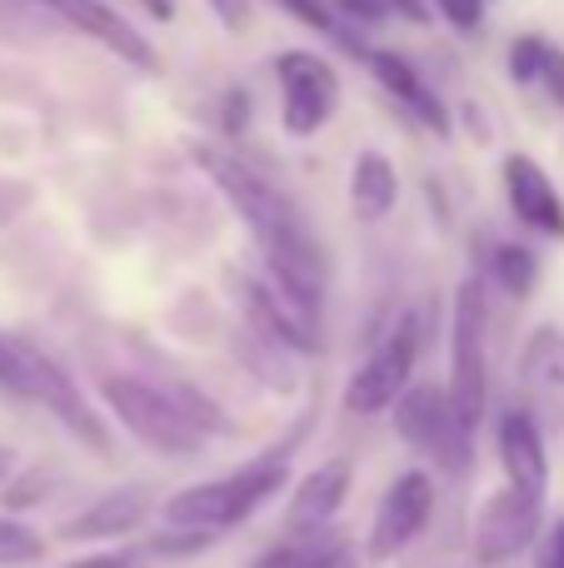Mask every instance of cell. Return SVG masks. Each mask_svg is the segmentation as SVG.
<instances>
[{"label": "cell", "mask_w": 564, "mask_h": 568, "mask_svg": "<svg viewBox=\"0 0 564 568\" xmlns=\"http://www.w3.org/2000/svg\"><path fill=\"white\" fill-rule=\"evenodd\" d=\"M200 170L215 180V190L225 195V205L235 210L240 220L250 225L255 235L260 255H265V280L285 294L290 304L315 320L320 310V275H325V260H320L315 240H310V225L275 185H270L260 170H250L235 150H220V145H195L190 150Z\"/></svg>", "instance_id": "6da1fadb"}, {"label": "cell", "mask_w": 564, "mask_h": 568, "mask_svg": "<svg viewBox=\"0 0 564 568\" xmlns=\"http://www.w3.org/2000/svg\"><path fill=\"white\" fill-rule=\"evenodd\" d=\"M280 484H285V454H270V459L245 464V469L225 474V479H205L170 494L160 504V519L185 534H220L230 524L250 519L270 494H280Z\"/></svg>", "instance_id": "7a4b0ae2"}, {"label": "cell", "mask_w": 564, "mask_h": 568, "mask_svg": "<svg viewBox=\"0 0 564 568\" xmlns=\"http://www.w3.org/2000/svg\"><path fill=\"white\" fill-rule=\"evenodd\" d=\"M100 399H105V409L155 454L185 459V454H195L200 444H205V429L180 409L175 389H155V384L135 379V374H105V379H100Z\"/></svg>", "instance_id": "3957f363"}, {"label": "cell", "mask_w": 564, "mask_h": 568, "mask_svg": "<svg viewBox=\"0 0 564 568\" xmlns=\"http://www.w3.org/2000/svg\"><path fill=\"white\" fill-rule=\"evenodd\" d=\"M450 399H455L465 429L475 434L485 419L490 369H485V290L480 280H465L455 290V324H450Z\"/></svg>", "instance_id": "277c9868"}, {"label": "cell", "mask_w": 564, "mask_h": 568, "mask_svg": "<svg viewBox=\"0 0 564 568\" xmlns=\"http://www.w3.org/2000/svg\"><path fill=\"white\" fill-rule=\"evenodd\" d=\"M395 434L410 449L430 454L445 474L470 469V439H475V434L465 429L450 389H440V384H410L405 399L395 404Z\"/></svg>", "instance_id": "5b68a950"}, {"label": "cell", "mask_w": 564, "mask_h": 568, "mask_svg": "<svg viewBox=\"0 0 564 568\" xmlns=\"http://www.w3.org/2000/svg\"><path fill=\"white\" fill-rule=\"evenodd\" d=\"M275 80H280V125H285V135L310 140L335 120L340 75L325 55H315V50H280Z\"/></svg>", "instance_id": "8992f818"}, {"label": "cell", "mask_w": 564, "mask_h": 568, "mask_svg": "<svg viewBox=\"0 0 564 568\" xmlns=\"http://www.w3.org/2000/svg\"><path fill=\"white\" fill-rule=\"evenodd\" d=\"M415 359H420V324L415 314L395 320V329L370 349V359L350 374L345 384V409L350 414H385L405 399L410 389V374H415Z\"/></svg>", "instance_id": "52a82bcc"}, {"label": "cell", "mask_w": 564, "mask_h": 568, "mask_svg": "<svg viewBox=\"0 0 564 568\" xmlns=\"http://www.w3.org/2000/svg\"><path fill=\"white\" fill-rule=\"evenodd\" d=\"M540 524H545V499L535 494H520V489H495L475 514V534H470V554H475L480 568H495L510 564L535 544Z\"/></svg>", "instance_id": "ba28073f"}, {"label": "cell", "mask_w": 564, "mask_h": 568, "mask_svg": "<svg viewBox=\"0 0 564 568\" xmlns=\"http://www.w3.org/2000/svg\"><path fill=\"white\" fill-rule=\"evenodd\" d=\"M430 514H435V479L425 469H405L395 484L385 489L375 509V524H370V564H390L395 554H405L410 544L425 534Z\"/></svg>", "instance_id": "9c48e42d"}, {"label": "cell", "mask_w": 564, "mask_h": 568, "mask_svg": "<svg viewBox=\"0 0 564 568\" xmlns=\"http://www.w3.org/2000/svg\"><path fill=\"white\" fill-rule=\"evenodd\" d=\"M16 354H20V369H26V384H30V399H40V404H50V409L60 414V424H66L75 439H85L95 454H110V434H105V424L90 414V404L80 399V389L66 379V369H60L56 359H46V354H36V349H20L16 344Z\"/></svg>", "instance_id": "30bf717a"}, {"label": "cell", "mask_w": 564, "mask_h": 568, "mask_svg": "<svg viewBox=\"0 0 564 568\" xmlns=\"http://www.w3.org/2000/svg\"><path fill=\"white\" fill-rule=\"evenodd\" d=\"M150 514H155V494H150V484H125V489H110L105 499H95L90 509H80L75 519L60 524V539H70V544L120 539V534H135Z\"/></svg>", "instance_id": "8fae6325"}, {"label": "cell", "mask_w": 564, "mask_h": 568, "mask_svg": "<svg viewBox=\"0 0 564 568\" xmlns=\"http://www.w3.org/2000/svg\"><path fill=\"white\" fill-rule=\"evenodd\" d=\"M505 195L520 225L540 230L550 240H564V200H560L555 180L540 170V160H530V155L505 160Z\"/></svg>", "instance_id": "7c38bea8"}, {"label": "cell", "mask_w": 564, "mask_h": 568, "mask_svg": "<svg viewBox=\"0 0 564 568\" xmlns=\"http://www.w3.org/2000/svg\"><path fill=\"white\" fill-rule=\"evenodd\" d=\"M245 304H250V324L260 329V339L270 349H290V354H315V320H310L300 304H290L285 294L270 280H250L245 284Z\"/></svg>", "instance_id": "4fadbf2b"}, {"label": "cell", "mask_w": 564, "mask_h": 568, "mask_svg": "<svg viewBox=\"0 0 564 568\" xmlns=\"http://www.w3.org/2000/svg\"><path fill=\"white\" fill-rule=\"evenodd\" d=\"M345 494H350V464L345 459H330V464H320V469H310L305 479L295 484V494H290L285 529L295 534V539H315V534L340 514Z\"/></svg>", "instance_id": "5bb4252c"}, {"label": "cell", "mask_w": 564, "mask_h": 568, "mask_svg": "<svg viewBox=\"0 0 564 568\" xmlns=\"http://www.w3.org/2000/svg\"><path fill=\"white\" fill-rule=\"evenodd\" d=\"M50 10H60V16L70 20V26L85 30L90 40H100V45H105L110 55H120L125 65H135V70H155V50H150V40L140 36V30L130 26L125 16H115V10H110L105 0H56Z\"/></svg>", "instance_id": "9a60e30c"}, {"label": "cell", "mask_w": 564, "mask_h": 568, "mask_svg": "<svg viewBox=\"0 0 564 568\" xmlns=\"http://www.w3.org/2000/svg\"><path fill=\"white\" fill-rule=\"evenodd\" d=\"M360 60L370 65V75L380 80V85L390 90V95L400 100V105H410L420 115V125L435 130V135H450V110L440 105V95H430L425 80H420V70L410 65L405 55H395V50H370V45H350Z\"/></svg>", "instance_id": "2e32d148"}, {"label": "cell", "mask_w": 564, "mask_h": 568, "mask_svg": "<svg viewBox=\"0 0 564 568\" xmlns=\"http://www.w3.org/2000/svg\"><path fill=\"white\" fill-rule=\"evenodd\" d=\"M500 464H505V484L520 494L545 499L550 489V459H545V439H540L535 419L520 409H510L500 419Z\"/></svg>", "instance_id": "e0dca14e"}, {"label": "cell", "mask_w": 564, "mask_h": 568, "mask_svg": "<svg viewBox=\"0 0 564 568\" xmlns=\"http://www.w3.org/2000/svg\"><path fill=\"white\" fill-rule=\"evenodd\" d=\"M400 205V175L380 150H360L355 165H350V210H355L365 225L385 220Z\"/></svg>", "instance_id": "ac0fdd59"}, {"label": "cell", "mask_w": 564, "mask_h": 568, "mask_svg": "<svg viewBox=\"0 0 564 568\" xmlns=\"http://www.w3.org/2000/svg\"><path fill=\"white\" fill-rule=\"evenodd\" d=\"M255 568H355V559H350L345 539H305V544H285V549L265 554Z\"/></svg>", "instance_id": "d6986e66"}, {"label": "cell", "mask_w": 564, "mask_h": 568, "mask_svg": "<svg viewBox=\"0 0 564 568\" xmlns=\"http://www.w3.org/2000/svg\"><path fill=\"white\" fill-rule=\"evenodd\" d=\"M525 379L540 389H564V334L560 329H535L525 349Z\"/></svg>", "instance_id": "ffe728a7"}, {"label": "cell", "mask_w": 564, "mask_h": 568, "mask_svg": "<svg viewBox=\"0 0 564 568\" xmlns=\"http://www.w3.org/2000/svg\"><path fill=\"white\" fill-rule=\"evenodd\" d=\"M490 275L500 280V290L505 294H515V300H525L530 290H535V280H540V265H535V255H530L525 245H500L495 250V260H490Z\"/></svg>", "instance_id": "44dd1931"}, {"label": "cell", "mask_w": 564, "mask_h": 568, "mask_svg": "<svg viewBox=\"0 0 564 568\" xmlns=\"http://www.w3.org/2000/svg\"><path fill=\"white\" fill-rule=\"evenodd\" d=\"M545 60H550V40L520 36L515 45H510V80H515V85H540V75H545Z\"/></svg>", "instance_id": "7402d4cb"}, {"label": "cell", "mask_w": 564, "mask_h": 568, "mask_svg": "<svg viewBox=\"0 0 564 568\" xmlns=\"http://www.w3.org/2000/svg\"><path fill=\"white\" fill-rule=\"evenodd\" d=\"M46 554V539L30 534L26 524L16 519H0V564H36Z\"/></svg>", "instance_id": "603a6c76"}, {"label": "cell", "mask_w": 564, "mask_h": 568, "mask_svg": "<svg viewBox=\"0 0 564 568\" xmlns=\"http://www.w3.org/2000/svg\"><path fill=\"white\" fill-rule=\"evenodd\" d=\"M275 6H285L290 16H300L305 26L325 30V36H340V20H335V10H330L325 0H275Z\"/></svg>", "instance_id": "cb8c5ba5"}, {"label": "cell", "mask_w": 564, "mask_h": 568, "mask_svg": "<svg viewBox=\"0 0 564 568\" xmlns=\"http://www.w3.org/2000/svg\"><path fill=\"white\" fill-rule=\"evenodd\" d=\"M435 10L450 20L455 30H475L485 16V0H435Z\"/></svg>", "instance_id": "d4e9b609"}, {"label": "cell", "mask_w": 564, "mask_h": 568, "mask_svg": "<svg viewBox=\"0 0 564 568\" xmlns=\"http://www.w3.org/2000/svg\"><path fill=\"white\" fill-rule=\"evenodd\" d=\"M0 384H6V389H16V394H30L26 369H20L16 344H6V339H0Z\"/></svg>", "instance_id": "484cf974"}, {"label": "cell", "mask_w": 564, "mask_h": 568, "mask_svg": "<svg viewBox=\"0 0 564 568\" xmlns=\"http://www.w3.org/2000/svg\"><path fill=\"white\" fill-rule=\"evenodd\" d=\"M540 85L550 90V100L564 105V50L550 45V60H545V75H540Z\"/></svg>", "instance_id": "4316f807"}, {"label": "cell", "mask_w": 564, "mask_h": 568, "mask_svg": "<svg viewBox=\"0 0 564 568\" xmlns=\"http://www.w3.org/2000/svg\"><path fill=\"white\" fill-rule=\"evenodd\" d=\"M210 10H215V16L225 20V26L235 30V36L250 26V16H255V10H250V0H210Z\"/></svg>", "instance_id": "83f0119b"}, {"label": "cell", "mask_w": 564, "mask_h": 568, "mask_svg": "<svg viewBox=\"0 0 564 568\" xmlns=\"http://www.w3.org/2000/svg\"><path fill=\"white\" fill-rule=\"evenodd\" d=\"M40 494H46V479H40V474H36V479L16 484V489H10V494H6V509H26V504H36V499H40Z\"/></svg>", "instance_id": "f1b7e54d"}, {"label": "cell", "mask_w": 564, "mask_h": 568, "mask_svg": "<svg viewBox=\"0 0 564 568\" xmlns=\"http://www.w3.org/2000/svg\"><path fill=\"white\" fill-rule=\"evenodd\" d=\"M380 6L390 10V16H405V20H415V26H425V0H380Z\"/></svg>", "instance_id": "f546056e"}, {"label": "cell", "mask_w": 564, "mask_h": 568, "mask_svg": "<svg viewBox=\"0 0 564 568\" xmlns=\"http://www.w3.org/2000/svg\"><path fill=\"white\" fill-rule=\"evenodd\" d=\"M70 568H135V554H95V559H80Z\"/></svg>", "instance_id": "4dcf8cb0"}, {"label": "cell", "mask_w": 564, "mask_h": 568, "mask_svg": "<svg viewBox=\"0 0 564 568\" xmlns=\"http://www.w3.org/2000/svg\"><path fill=\"white\" fill-rule=\"evenodd\" d=\"M540 568H564V519H560V529L550 534V544H545V559H540Z\"/></svg>", "instance_id": "1f68e13d"}, {"label": "cell", "mask_w": 564, "mask_h": 568, "mask_svg": "<svg viewBox=\"0 0 564 568\" xmlns=\"http://www.w3.org/2000/svg\"><path fill=\"white\" fill-rule=\"evenodd\" d=\"M10 474H16V449H10V444H0V484H6Z\"/></svg>", "instance_id": "d6a6232c"}, {"label": "cell", "mask_w": 564, "mask_h": 568, "mask_svg": "<svg viewBox=\"0 0 564 568\" xmlns=\"http://www.w3.org/2000/svg\"><path fill=\"white\" fill-rule=\"evenodd\" d=\"M46 6H56V0H46Z\"/></svg>", "instance_id": "836d02e7"}]
</instances>
